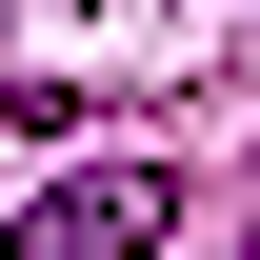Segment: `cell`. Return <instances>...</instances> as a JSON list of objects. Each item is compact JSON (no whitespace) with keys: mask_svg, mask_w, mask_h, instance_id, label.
<instances>
[{"mask_svg":"<svg viewBox=\"0 0 260 260\" xmlns=\"http://www.w3.org/2000/svg\"><path fill=\"white\" fill-rule=\"evenodd\" d=\"M160 240H180V180L160 160H80V180H40L0 220V260H160Z\"/></svg>","mask_w":260,"mask_h":260,"instance_id":"6da1fadb","label":"cell"},{"mask_svg":"<svg viewBox=\"0 0 260 260\" xmlns=\"http://www.w3.org/2000/svg\"><path fill=\"white\" fill-rule=\"evenodd\" d=\"M240 260H260V240H240Z\"/></svg>","mask_w":260,"mask_h":260,"instance_id":"7a4b0ae2","label":"cell"}]
</instances>
